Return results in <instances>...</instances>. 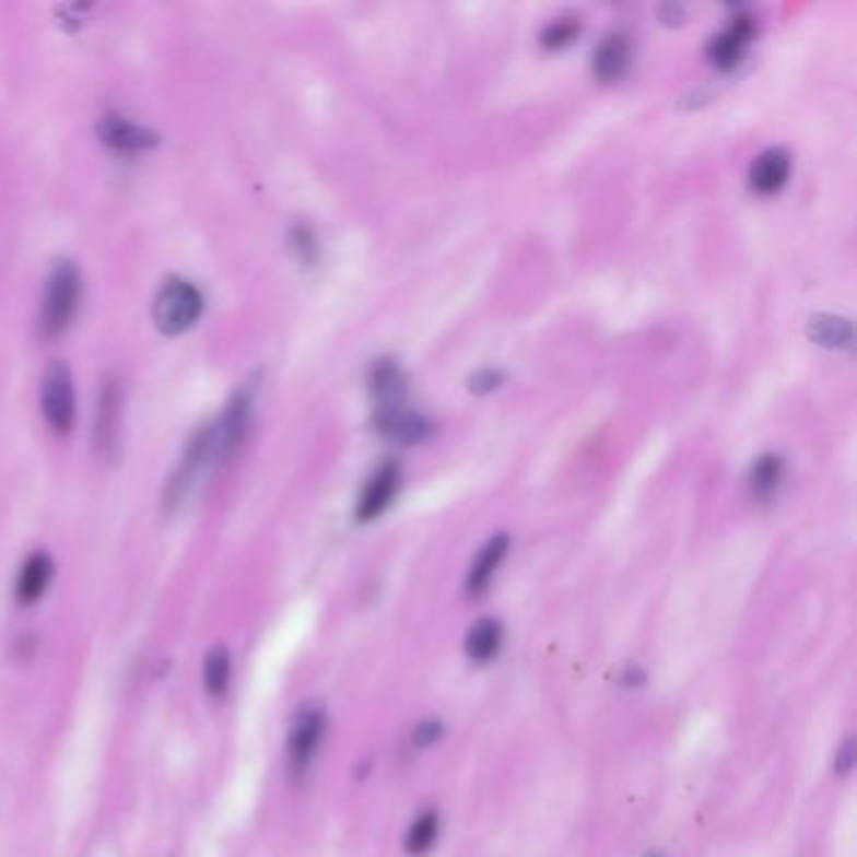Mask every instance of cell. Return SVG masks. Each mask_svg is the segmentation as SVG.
I'll list each match as a JSON object with an SVG mask.
<instances>
[{"label": "cell", "mask_w": 857, "mask_h": 857, "mask_svg": "<svg viewBox=\"0 0 857 857\" xmlns=\"http://www.w3.org/2000/svg\"><path fill=\"white\" fill-rule=\"evenodd\" d=\"M40 410L46 423L58 435H69L75 423V390L71 369L63 363H54L46 369L44 388H40Z\"/></svg>", "instance_id": "obj_5"}, {"label": "cell", "mask_w": 857, "mask_h": 857, "mask_svg": "<svg viewBox=\"0 0 857 857\" xmlns=\"http://www.w3.org/2000/svg\"><path fill=\"white\" fill-rule=\"evenodd\" d=\"M369 392L377 400V410L402 406L408 392V375L402 373L398 360H377L369 369Z\"/></svg>", "instance_id": "obj_13"}, {"label": "cell", "mask_w": 857, "mask_h": 857, "mask_svg": "<svg viewBox=\"0 0 857 857\" xmlns=\"http://www.w3.org/2000/svg\"><path fill=\"white\" fill-rule=\"evenodd\" d=\"M646 857H664V855H661V853H649Z\"/></svg>", "instance_id": "obj_27"}, {"label": "cell", "mask_w": 857, "mask_h": 857, "mask_svg": "<svg viewBox=\"0 0 857 857\" xmlns=\"http://www.w3.org/2000/svg\"><path fill=\"white\" fill-rule=\"evenodd\" d=\"M578 31H582V23H578V19H559V21L545 25L543 33H541V44H543V48H549V50L566 48V46L574 44Z\"/></svg>", "instance_id": "obj_22"}, {"label": "cell", "mask_w": 857, "mask_h": 857, "mask_svg": "<svg viewBox=\"0 0 857 857\" xmlns=\"http://www.w3.org/2000/svg\"><path fill=\"white\" fill-rule=\"evenodd\" d=\"M54 578V561H50L48 553L38 551L25 561L19 582H15V596H19L21 603H36L40 596L46 594V588Z\"/></svg>", "instance_id": "obj_16"}, {"label": "cell", "mask_w": 857, "mask_h": 857, "mask_svg": "<svg viewBox=\"0 0 857 857\" xmlns=\"http://www.w3.org/2000/svg\"><path fill=\"white\" fill-rule=\"evenodd\" d=\"M435 837H438V814H435V812H423L413 822V825H410L406 845H408L410 853L420 855V853L431 850V845L435 843Z\"/></svg>", "instance_id": "obj_21"}, {"label": "cell", "mask_w": 857, "mask_h": 857, "mask_svg": "<svg viewBox=\"0 0 857 857\" xmlns=\"http://www.w3.org/2000/svg\"><path fill=\"white\" fill-rule=\"evenodd\" d=\"M255 395H257V377H249V380L232 395V400L226 402L220 423L212 425L216 460H230L234 453H237L239 443L245 441L251 408H255Z\"/></svg>", "instance_id": "obj_4"}, {"label": "cell", "mask_w": 857, "mask_h": 857, "mask_svg": "<svg viewBox=\"0 0 857 857\" xmlns=\"http://www.w3.org/2000/svg\"><path fill=\"white\" fill-rule=\"evenodd\" d=\"M81 302V272L73 262H58L48 277L44 305L38 315V330L54 340L69 330Z\"/></svg>", "instance_id": "obj_1"}, {"label": "cell", "mask_w": 857, "mask_h": 857, "mask_svg": "<svg viewBox=\"0 0 857 857\" xmlns=\"http://www.w3.org/2000/svg\"><path fill=\"white\" fill-rule=\"evenodd\" d=\"M294 245H297L302 257L313 259V255H315V239H313V234H309L307 230L294 232Z\"/></svg>", "instance_id": "obj_25"}, {"label": "cell", "mask_w": 857, "mask_h": 857, "mask_svg": "<svg viewBox=\"0 0 857 857\" xmlns=\"http://www.w3.org/2000/svg\"><path fill=\"white\" fill-rule=\"evenodd\" d=\"M398 489H400V466L395 463V460H385V463L369 476L363 493H360L357 520H373L380 514H385Z\"/></svg>", "instance_id": "obj_8"}, {"label": "cell", "mask_w": 857, "mask_h": 857, "mask_svg": "<svg viewBox=\"0 0 857 857\" xmlns=\"http://www.w3.org/2000/svg\"><path fill=\"white\" fill-rule=\"evenodd\" d=\"M501 380H503V375L495 373V369H478L476 375H470L468 388H470V392H476V395H489L498 388Z\"/></svg>", "instance_id": "obj_23"}, {"label": "cell", "mask_w": 857, "mask_h": 857, "mask_svg": "<svg viewBox=\"0 0 857 857\" xmlns=\"http://www.w3.org/2000/svg\"><path fill=\"white\" fill-rule=\"evenodd\" d=\"M632 38L626 33H611L594 50L591 71L601 83H613L632 69Z\"/></svg>", "instance_id": "obj_11"}, {"label": "cell", "mask_w": 857, "mask_h": 857, "mask_svg": "<svg viewBox=\"0 0 857 857\" xmlns=\"http://www.w3.org/2000/svg\"><path fill=\"white\" fill-rule=\"evenodd\" d=\"M232 679V659L226 649H214L204 664V686L212 696H222Z\"/></svg>", "instance_id": "obj_20"}, {"label": "cell", "mask_w": 857, "mask_h": 857, "mask_svg": "<svg viewBox=\"0 0 857 857\" xmlns=\"http://www.w3.org/2000/svg\"><path fill=\"white\" fill-rule=\"evenodd\" d=\"M438 737H441V725H438V721H425V725H420L415 729L413 744L415 747H427V744H433Z\"/></svg>", "instance_id": "obj_24"}, {"label": "cell", "mask_w": 857, "mask_h": 857, "mask_svg": "<svg viewBox=\"0 0 857 857\" xmlns=\"http://www.w3.org/2000/svg\"><path fill=\"white\" fill-rule=\"evenodd\" d=\"M373 423H375V431L380 433L383 438L400 445L423 443L425 438H431L433 433L431 420L418 413H410V410H406L402 406L377 410Z\"/></svg>", "instance_id": "obj_9"}, {"label": "cell", "mask_w": 857, "mask_h": 857, "mask_svg": "<svg viewBox=\"0 0 857 857\" xmlns=\"http://www.w3.org/2000/svg\"><path fill=\"white\" fill-rule=\"evenodd\" d=\"M204 297L187 280H169L154 300V322L164 334H181L197 325Z\"/></svg>", "instance_id": "obj_2"}, {"label": "cell", "mask_w": 857, "mask_h": 857, "mask_svg": "<svg viewBox=\"0 0 857 857\" xmlns=\"http://www.w3.org/2000/svg\"><path fill=\"white\" fill-rule=\"evenodd\" d=\"M501 624L493 619H481L478 624L470 629L466 638V651L470 659L476 661H489L501 649Z\"/></svg>", "instance_id": "obj_19"}, {"label": "cell", "mask_w": 857, "mask_h": 857, "mask_svg": "<svg viewBox=\"0 0 857 857\" xmlns=\"http://www.w3.org/2000/svg\"><path fill=\"white\" fill-rule=\"evenodd\" d=\"M850 764H853V744H850V742H847V744H845V750H843V752H840V762H837V770H840V772H847V770H850Z\"/></svg>", "instance_id": "obj_26"}, {"label": "cell", "mask_w": 857, "mask_h": 857, "mask_svg": "<svg viewBox=\"0 0 857 857\" xmlns=\"http://www.w3.org/2000/svg\"><path fill=\"white\" fill-rule=\"evenodd\" d=\"M808 334L812 342L822 344V348H850L853 342V325L845 317L835 315H818L810 319Z\"/></svg>", "instance_id": "obj_18"}, {"label": "cell", "mask_w": 857, "mask_h": 857, "mask_svg": "<svg viewBox=\"0 0 857 857\" xmlns=\"http://www.w3.org/2000/svg\"><path fill=\"white\" fill-rule=\"evenodd\" d=\"M783 478H785V460L783 458L772 456V453L758 458V460H754L752 470H750L752 495L758 501H770L772 495L777 493L779 483H783Z\"/></svg>", "instance_id": "obj_17"}, {"label": "cell", "mask_w": 857, "mask_h": 857, "mask_svg": "<svg viewBox=\"0 0 857 857\" xmlns=\"http://www.w3.org/2000/svg\"><path fill=\"white\" fill-rule=\"evenodd\" d=\"M506 553H508V536L506 533L493 536V539L483 545L481 553H478L476 561H473V566H470V571H468V582H466L468 594L478 596L489 588L491 578H493L495 571H498L501 561L506 559Z\"/></svg>", "instance_id": "obj_15"}, {"label": "cell", "mask_w": 857, "mask_h": 857, "mask_svg": "<svg viewBox=\"0 0 857 857\" xmlns=\"http://www.w3.org/2000/svg\"><path fill=\"white\" fill-rule=\"evenodd\" d=\"M98 133L101 139H104V144L119 151V154H139V151L156 144V137L149 129L114 111L101 116Z\"/></svg>", "instance_id": "obj_10"}, {"label": "cell", "mask_w": 857, "mask_h": 857, "mask_svg": "<svg viewBox=\"0 0 857 857\" xmlns=\"http://www.w3.org/2000/svg\"><path fill=\"white\" fill-rule=\"evenodd\" d=\"M209 460H214V435L212 425L199 427L195 433V438L187 443L184 448L179 463H176L174 473L169 478V485L164 491V506L174 510L187 503L191 491L197 489L201 473H204Z\"/></svg>", "instance_id": "obj_3"}, {"label": "cell", "mask_w": 857, "mask_h": 857, "mask_svg": "<svg viewBox=\"0 0 857 857\" xmlns=\"http://www.w3.org/2000/svg\"><path fill=\"white\" fill-rule=\"evenodd\" d=\"M754 21L752 15L739 13L737 19L729 23V28H725L719 36H714L707 44V58L721 71L735 69V66L742 61V56L750 48L754 38Z\"/></svg>", "instance_id": "obj_7"}, {"label": "cell", "mask_w": 857, "mask_h": 857, "mask_svg": "<svg viewBox=\"0 0 857 857\" xmlns=\"http://www.w3.org/2000/svg\"><path fill=\"white\" fill-rule=\"evenodd\" d=\"M325 735V709L319 704H307L297 712V717L292 721L290 739H287V754L292 772L302 775L309 767V762L315 760V752Z\"/></svg>", "instance_id": "obj_6"}, {"label": "cell", "mask_w": 857, "mask_h": 857, "mask_svg": "<svg viewBox=\"0 0 857 857\" xmlns=\"http://www.w3.org/2000/svg\"><path fill=\"white\" fill-rule=\"evenodd\" d=\"M789 172H793V156L787 154V149H767L750 166V187L762 197L777 195L787 184Z\"/></svg>", "instance_id": "obj_12"}, {"label": "cell", "mask_w": 857, "mask_h": 857, "mask_svg": "<svg viewBox=\"0 0 857 857\" xmlns=\"http://www.w3.org/2000/svg\"><path fill=\"white\" fill-rule=\"evenodd\" d=\"M119 420H121V392L114 380H106L101 388L98 410H96V448L111 450L119 438Z\"/></svg>", "instance_id": "obj_14"}]
</instances>
